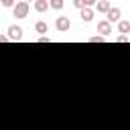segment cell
Here are the masks:
<instances>
[{"label":"cell","instance_id":"13","mask_svg":"<svg viewBox=\"0 0 130 130\" xmlns=\"http://www.w3.org/2000/svg\"><path fill=\"white\" fill-rule=\"evenodd\" d=\"M73 6H75L77 10H83V8H85V2H83V0H73Z\"/></svg>","mask_w":130,"mask_h":130},{"label":"cell","instance_id":"15","mask_svg":"<svg viewBox=\"0 0 130 130\" xmlns=\"http://www.w3.org/2000/svg\"><path fill=\"white\" fill-rule=\"evenodd\" d=\"M0 2H2V6H12V8L16 6V4H14V0H0Z\"/></svg>","mask_w":130,"mask_h":130},{"label":"cell","instance_id":"11","mask_svg":"<svg viewBox=\"0 0 130 130\" xmlns=\"http://www.w3.org/2000/svg\"><path fill=\"white\" fill-rule=\"evenodd\" d=\"M49 4H51V8H53V10H61V8H63V4H65V0H49Z\"/></svg>","mask_w":130,"mask_h":130},{"label":"cell","instance_id":"6","mask_svg":"<svg viewBox=\"0 0 130 130\" xmlns=\"http://www.w3.org/2000/svg\"><path fill=\"white\" fill-rule=\"evenodd\" d=\"M95 6H98V12H102V14H108V12L112 10V4H110L108 0H100Z\"/></svg>","mask_w":130,"mask_h":130},{"label":"cell","instance_id":"1","mask_svg":"<svg viewBox=\"0 0 130 130\" xmlns=\"http://www.w3.org/2000/svg\"><path fill=\"white\" fill-rule=\"evenodd\" d=\"M12 10H14V16L16 18H26L28 16V10H30V4L24 2V0H20V2H16V6Z\"/></svg>","mask_w":130,"mask_h":130},{"label":"cell","instance_id":"12","mask_svg":"<svg viewBox=\"0 0 130 130\" xmlns=\"http://www.w3.org/2000/svg\"><path fill=\"white\" fill-rule=\"evenodd\" d=\"M104 41H106V37H102V35H95L89 39V43H104Z\"/></svg>","mask_w":130,"mask_h":130},{"label":"cell","instance_id":"8","mask_svg":"<svg viewBox=\"0 0 130 130\" xmlns=\"http://www.w3.org/2000/svg\"><path fill=\"white\" fill-rule=\"evenodd\" d=\"M35 30H37V32H41V37H45V32H49V24H47V22H43V20H39V22L35 24Z\"/></svg>","mask_w":130,"mask_h":130},{"label":"cell","instance_id":"10","mask_svg":"<svg viewBox=\"0 0 130 130\" xmlns=\"http://www.w3.org/2000/svg\"><path fill=\"white\" fill-rule=\"evenodd\" d=\"M81 18H83V20H85V22H91V20H93V10H91V8H87V6H85V8H83V10H81Z\"/></svg>","mask_w":130,"mask_h":130},{"label":"cell","instance_id":"14","mask_svg":"<svg viewBox=\"0 0 130 130\" xmlns=\"http://www.w3.org/2000/svg\"><path fill=\"white\" fill-rule=\"evenodd\" d=\"M116 43H128V35H120V37H116Z\"/></svg>","mask_w":130,"mask_h":130},{"label":"cell","instance_id":"9","mask_svg":"<svg viewBox=\"0 0 130 130\" xmlns=\"http://www.w3.org/2000/svg\"><path fill=\"white\" fill-rule=\"evenodd\" d=\"M118 32L128 35V32H130V20H120V22H118Z\"/></svg>","mask_w":130,"mask_h":130},{"label":"cell","instance_id":"2","mask_svg":"<svg viewBox=\"0 0 130 130\" xmlns=\"http://www.w3.org/2000/svg\"><path fill=\"white\" fill-rule=\"evenodd\" d=\"M69 26H71V20H69L67 16H59V18L55 20V28H57L59 32H67Z\"/></svg>","mask_w":130,"mask_h":130},{"label":"cell","instance_id":"4","mask_svg":"<svg viewBox=\"0 0 130 130\" xmlns=\"http://www.w3.org/2000/svg\"><path fill=\"white\" fill-rule=\"evenodd\" d=\"M98 32H100L102 37H108V35L112 32V22H108V20H100V22H98Z\"/></svg>","mask_w":130,"mask_h":130},{"label":"cell","instance_id":"3","mask_svg":"<svg viewBox=\"0 0 130 130\" xmlns=\"http://www.w3.org/2000/svg\"><path fill=\"white\" fill-rule=\"evenodd\" d=\"M8 39H10V41H20V39H22V28L16 26V24L8 26Z\"/></svg>","mask_w":130,"mask_h":130},{"label":"cell","instance_id":"16","mask_svg":"<svg viewBox=\"0 0 130 130\" xmlns=\"http://www.w3.org/2000/svg\"><path fill=\"white\" fill-rule=\"evenodd\" d=\"M83 2H85V6H87V8H91V6H95L100 0H83Z\"/></svg>","mask_w":130,"mask_h":130},{"label":"cell","instance_id":"17","mask_svg":"<svg viewBox=\"0 0 130 130\" xmlns=\"http://www.w3.org/2000/svg\"><path fill=\"white\" fill-rule=\"evenodd\" d=\"M37 43H51V39L45 35V37H39V39H37Z\"/></svg>","mask_w":130,"mask_h":130},{"label":"cell","instance_id":"7","mask_svg":"<svg viewBox=\"0 0 130 130\" xmlns=\"http://www.w3.org/2000/svg\"><path fill=\"white\" fill-rule=\"evenodd\" d=\"M49 6H51V4H49V0H35V4H32V8H35L37 12H45Z\"/></svg>","mask_w":130,"mask_h":130},{"label":"cell","instance_id":"5","mask_svg":"<svg viewBox=\"0 0 130 130\" xmlns=\"http://www.w3.org/2000/svg\"><path fill=\"white\" fill-rule=\"evenodd\" d=\"M106 16H108V18H106L108 22H120V16H122V10H120V8H112V10H110V12L106 14Z\"/></svg>","mask_w":130,"mask_h":130},{"label":"cell","instance_id":"18","mask_svg":"<svg viewBox=\"0 0 130 130\" xmlns=\"http://www.w3.org/2000/svg\"><path fill=\"white\" fill-rule=\"evenodd\" d=\"M24 2H28V4H30V2H32V0H24Z\"/></svg>","mask_w":130,"mask_h":130}]
</instances>
